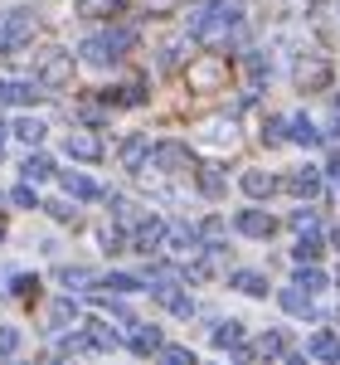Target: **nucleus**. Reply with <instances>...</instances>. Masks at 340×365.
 I'll return each mask as SVG.
<instances>
[{"mask_svg": "<svg viewBox=\"0 0 340 365\" xmlns=\"http://www.w3.org/2000/svg\"><path fill=\"white\" fill-rule=\"evenodd\" d=\"M78 10H83V15H92V20H112V15H122V10H127V0H78Z\"/></svg>", "mask_w": 340, "mask_h": 365, "instance_id": "obj_33", "label": "nucleus"}, {"mask_svg": "<svg viewBox=\"0 0 340 365\" xmlns=\"http://www.w3.org/2000/svg\"><path fill=\"white\" fill-rule=\"evenodd\" d=\"M15 137V127H5V122H0V151H5V141Z\"/></svg>", "mask_w": 340, "mask_h": 365, "instance_id": "obj_49", "label": "nucleus"}, {"mask_svg": "<svg viewBox=\"0 0 340 365\" xmlns=\"http://www.w3.org/2000/svg\"><path fill=\"white\" fill-rule=\"evenodd\" d=\"M15 351H20V331L0 322V356H15Z\"/></svg>", "mask_w": 340, "mask_h": 365, "instance_id": "obj_45", "label": "nucleus"}, {"mask_svg": "<svg viewBox=\"0 0 340 365\" xmlns=\"http://www.w3.org/2000/svg\"><path fill=\"white\" fill-rule=\"evenodd\" d=\"M292 282H302V287H312V292H321L326 287V273L316 268V263H297V278Z\"/></svg>", "mask_w": 340, "mask_h": 365, "instance_id": "obj_39", "label": "nucleus"}, {"mask_svg": "<svg viewBox=\"0 0 340 365\" xmlns=\"http://www.w3.org/2000/svg\"><path fill=\"white\" fill-rule=\"evenodd\" d=\"M166 234H170V225H166V220H156V215H146L142 225L132 229V253H146V258H156V253H166Z\"/></svg>", "mask_w": 340, "mask_h": 365, "instance_id": "obj_11", "label": "nucleus"}, {"mask_svg": "<svg viewBox=\"0 0 340 365\" xmlns=\"http://www.w3.org/2000/svg\"><path fill=\"white\" fill-rule=\"evenodd\" d=\"M151 166L161 175H185V170H195V156H190L185 141H156L151 146Z\"/></svg>", "mask_w": 340, "mask_h": 365, "instance_id": "obj_8", "label": "nucleus"}, {"mask_svg": "<svg viewBox=\"0 0 340 365\" xmlns=\"http://www.w3.org/2000/svg\"><path fill=\"white\" fill-rule=\"evenodd\" d=\"M287 5H292V10H312L316 0H287Z\"/></svg>", "mask_w": 340, "mask_h": 365, "instance_id": "obj_50", "label": "nucleus"}, {"mask_svg": "<svg viewBox=\"0 0 340 365\" xmlns=\"http://www.w3.org/2000/svg\"><path fill=\"white\" fill-rule=\"evenodd\" d=\"M122 336H117L107 322H78L73 331L58 336V356H112Z\"/></svg>", "mask_w": 340, "mask_h": 365, "instance_id": "obj_3", "label": "nucleus"}, {"mask_svg": "<svg viewBox=\"0 0 340 365\" xmlns=\"http://www.w3.org/2000/svg\"><path fill=\"white\" fill-rule=\"evenodd\" d=\"M331 78H336L331 58L316 54V49L312 54H297V63H292V83H297V93H326Z\"/></svg>", "mask_w": 340, "mask_h": 365, "instance_id": "obj_6", "label": "nucleus"}, {"mask_svg": "<svg viewBox=\"0 0 340 365\" xmlns=\"http://www.w3.org/2000/svg\"><path fill=\"white\" fill-rule=\"evenodd\" d=\"M238 185H243V195H248V200H272L277 190H287L272 170H243V175H238Z\"/></svg>", "mask_w": 340, "mask_h": 365, "instance_id": "obj_19", "label": "nucleus"}, {"mask_svg": "<svg viewBox=\"0 0 340 365\" xmlns=\"http://www.w3.org/2000/svg\"><path fill=\"white\" fill-rule=\"evenodd\" d=\"M180 5H185V0H146V15H156V20H161V15H175Z\"/></svg>", "mask_w": 340, "mask_h": 365, "instance_id": "obj_46", "label": "nucleus"}, {"mask_svg": "<svg viewBox=\"0 0 340 365\" xmlns=\"http://www.w3.org/2000/svg\"><path fill=\"white\" fill-rule=\"evenodd\" d=\"M228 287H238L243 297H267V278L253 273V268H233L228 273Z\"/></svg>", "mask_w": 340, "mask_h": 365, "instance_id": "obj_27", "label": "nucleus"}, {"mask_svg": "<svg viewBox=\"0 0 340 365\" xmlns=\"http://www.w3.org/2000/svg\"><path fill=\"white\" fill-rule=\"evenodd\" d=\"M282 185H287V195H297V200H316V195H321V185H326V170H321V166H297Z\"/></svg>", "mask_w": 340, "mask_h": 365, "instance_id": "obj_16", "label": "nucleus"}, {"mask_svg": "<svg viewBox=\"0 0 340 365\" xmlns=\"http://www.w3.org/2000/svg\"><path fill=\"white\" fill-rule=\"evenodd\" d=\"M161 361H170V365H195V351H190V346H166V351H161Z\"/></svg>", "mask_w": 340, "mask_h": 365, "instance_id": "obj_44", "label": "nucleus"}, {"mask_svg": "<svg viewBox=\"0 0 340 365\" xmlns=\"http://www.w3.org/2000/svg\"><path fill=\"white\" fill-rule=\"evenodd\" d=\"M185 49H190V39H170V44H161V73H175V68L185 63Z\"/></svg>", "mask_w": 340, "mask_h": 365, "instance_id": "obj_35", "label": "nucleus"}, {"mask_svg": "<svg viewBox=\"0 0 340 365\" xmlns=\"http://www.w3.org/2000/svg\"><path fill=\"white\" fill-rule=\"evenodd\" d=\"M243 68H248V78H253V83L272 78V58L262 54V49H248V54H243Z\"/></svg>", "mask_w": 340, "mask_h": 365, "instance_id": "obj_36", "label": "nucleus"}, {"mask_svg": "<svg viewBox=\"0 0 340 365\" xmlns=\"http://www.w3.org/2000/svg\"><path fill=\"white\" fill-rule=\"evenodd\" d=\"M190 93H224L228 83V58L224 54H199L190 58Z\"/></svg>", "mask_w": 340, "mask_h": 365, "instance_id": "obj_7", "label": "nucleus"}, {"mask_svg": "<svg viewBox=\"0 0 340 365\" xmlns=\"http://www.w3.org/2000/svg\"><path fill=\"white\" fill-rule=\"evenodd\" d=\"M15 205H20V210H44V205H39V195H34V180H25V185H15Z\"/></svg>", "mask_w": 340, "mask_h": 365, "instance_id": "obj_42", "label": "nucleus"}, {"mask_svg": "<svg viewBox=\"0 0 340 365\" xmlns=\"http://www.w3.org/2000/svg\"><path fill=\"white\" fill-rule=\"evenodd\" d=\"M151 297H156L166 312H175V317H195V297H190L180 282H161V287H151Z\"/></svg>", "mask_w": 340, "mask_h": 365, "instance_id": "obj_20", "label": "nucleus"}, {"mask_svg": "<svg viewBox=\"0 0 340 365\" xmlns=\"http://www.w3.org/2000/svg\"><path fill=\"white\" fill-rule=\"evenodd\" d=\"M243 15H248L243 0H199L195 15H190V39L204 49H219L243 29Z\"/></svg>", "mask_w": 340, "mask_h": 365, "instance_id": "obj_1", "label": "nucleus"}, {"mask_svg": "<svg viewBox=\"0 0 340 365\" xmlns=\"http://www.w3.org/2000/svg\"><path fill=\"white\" fill-rule=\"evenodd\" d=\"M10 292H15V297H34V292H39V278H29V273H15V282H10Z\"/></svg>", "mask_w": 340, "mask_h": 365, "instance_id": "obj_43", "label": "nucleus"}, {"mask_svg": "<svg viewBox=\"0 0 340 365\" xmlns=\"http://www.w3.org/2000/svg\"><path fill=\"white\" fill-rule=\"evenodd\" d=\"M209 341H214V351H233V356H238V351L248 346V331H243V322H233V317H228V322H214Z\"/></svg>", "mask_w": 340, "mask_h": 365, "instance_id": "obj_21", "label": "nucleus"}, {"mask_svg": "<svg viewBox=\"0 0 340 365\" xmlns=\"http://www.w3.org/2000/svg\"><path fill=\"white\" fill-rule=\"evenodd\" d=\"M44 210H49V215H54L58 225H78V210H73V205H68V200H49V205H44Z\"/></svg>", "mask_w": 340, "mask_h": 365, "instance_id": "obj_41", "label": "nucleus"}, {"mask_svg": "<svg viewBox=\"0 0 340 365\" xmlns=\"http://www.w3.org/2000/svg\"><path fill=\"white\" fill-rule=\"evenodd\" d=\"M282 141H292L287 137V117H267L262 122V146H282Z\"/></svg>", "mask_w": 340, "mask_h": 365, "instance_id": "obj_38", "label": "nucleus"}, {"mask_svg": "<svg viewBox=\"0 0 340 365\" xmlns=\"http://www.w3.org/2000/svg\"><path fill=\"white\" fill-rule=\"evenodd\" d=\"M316 225H321V215L312 210V200H307L302 210H292V229H297V234H302V229H316Z\"/></svg>", "mask_w": 340, "mask_h": 365, "instance_id": "obj_40", "label": "nucleus"}, {"mask_svg": "<svg viewBox=\"0 0 340 365\" xmlns=\"http://www.w3.org/2000/svg\"><path fill=\"white\" fill-rule=\"evenodd\" d=\"M44 132H49V127H44V122H34V117H20V122H15V137L25 141V146H39Z\"/></svg>", "mask_w": 340, "mask_h": 365, "instance_id": "obj_37", "label": "nucleus"}, {"mask_svg": "<svg viewBox=\"0 0 340 365\" xmlns=\"http://www.w3.org/2000/svg\"><path fill=\"white\" fill-rule=\"evenodd\" d=\"M63 156H68V161H102L107 146H102L97 132H68V137H63Z\"/></svg>", "mask_w": 340, "mask_h": 365, "instance_id": "obj_15", "label": "nucleus"}, {"mask_svg": "<svg viewBox=\"0 0 340 365\" xmlns=\"http://www.w3.org/2000/svg\"><path fill=\"white\" fill-rule=\"evenodd\" d=\"M151 146H156V141L146 137V132H132V137H122V146H117V161H122V170L142 175V170L151 166Z\"/></svg>", "mask_w": 340, "mask_h": 365, "instance_id": "obj_12", "label": "nucleus"}, {"mask_svg": "<svg viewBox=\"0 0 340 365\" xmlns=\"http://www.w3.org/2000/svg\"><path fill=\"white\" fill-rule=\"evenodd\" d=\"M49 93L39 78H0V103L5 108H34V103H44Z\"/></svg>", "mask_w": 340, "mask_h": 365, "instance_id": "obj_10", "label": "nucleus"}, {"mask_svg": "<svg viewBox=\"0 0 340 365\" xmlns=\"http://www.w3.org/2000/svg\"><path fill=\"white\" fill-rule=\"evenodd\" d=\"M287 137L297 141V146H307V151H312V146H321V141H326V132H321L312 117L302 113V117H292V122H287Z\"/></svg>", "mask_w": 340, "mask_h": 365, "instance_id": "obj_26", "label": "nucleus"}, {"mask_svg": "<svg viewBox=\"0 0 340 365\" xmlns=\"http://www.w3.org/2000/svg\"><path fill=\"white\" fill-rule=\"evenodd\" d=\"M58 185H63L68 200H107V190L92 175H83V170H58Z\"/></svg>", "mask_w": 340, "mask_h": 365, "instance_id": "obj_18", "label": "nucleus"}, {"mask_svg": "<svg viewBox=\"0 0 340 365\" xmlns=\"http://www.w3.org/2000/svg\"><path fill=\"white\" fill-rule=\"evenodd\" d=\"M132 44H137V34L127 25H112V29L87 34L83 44H78V58H83L87 68H112V63H122V58L132 54Z\"/></svg>", "mask_w": 340, "mask_h": 365, "instance_id": "obj_2", "label": "nucleus"}, {"mask_svg": "<svg viewBox=\"0 0 340 365\" xmlns=\"http://www.w3.org/2000/svg\"><path fill=\"white\" fill-rule=\"evenodd\" d=\"M107 108H142L146 103V83H117V88H102L97 93Z\"/></svg>", "mask_w": 340, "mask_h": 365, "instance_id": "obj_23", "label": "nucleus"}, {"mask_svg": "<svg viewBox=\"0 0 340 365\" xmlns=\"http://www.w3.org/2000/svg\"><path fill=\"white\" fill-rule=\"evenodd\" d=\"M29 73H34L44 88H68L73 83V54L58 49V44H44V49L29 54Z\"/></svg>", "mask_w": 340, "mask_h": 365, "instance_id": "obj_5", "label": "nucleus"}, {"mask_svg": "<svg viewBox=\"0 0 340 365\" xmlns=\"http://www.w3.org/2000/svg\"><path fill=\"white\" fill-rule=\"evenodd\" d=\"M20 175L39 185V180H49V175H54V161H49V156H39V151H29V156H25V166H20Z\"/></svg>", "mask_w": 340, "mask_h": 365, "instance_id": "obj_32", "label": "nucleus"}, {"mask_svg": "<svg viewBox=\"0 0 340 365\" xmlns=\"http://www.w3.org/2000/svg\"><path fill=\"white\" fill-rule=\"evenodd\" d=\"M127 351H132V356H161V351H166L161 327H151V322H127Z\"/></svg>", "mask_w": 340, "mask_h": 365, "instance_id": "obj_13", "label": "nucleus"}, {"mask_svg": "<svg viewBox=\"0 0 340 365\" xmlns=\"http://www.w3.org/2000/svg\"><path fill=\"white\" fill-rule=\"evenodd\" d=\"M54 278H58V287H68V292H87V287H97L102 273H92V268H83V263H63Z\"/></svg>", "mask_w": 340, "mask_h": 365, "instance_id": "obj_24", "label": "nucleus"}, {"mask_svg": "<svg viewBox=\"0 0 340 365\" xmlns=\"http://www.w3.org/2000/svg\"><path fill=\"white\" fill-rule=\"evenodd\" d=\"M195 185H199V195H209V200H219L224 195V170L219 166H195Z\"/></svg>", "mask_w": 340, "mask_h": 365, "instance_id": "obj_30", "label": "nucleus"}, {"mask_svg": "<svg viewBox=\"0 0 340 365\" xmlns=\"http://www.w3.org/2000/svg\"><path fill=\"white\" fill-rule=\"evenodd\" d=\"M34 29H39V15L29 5L5 10L0 15V58H20L29 49V39H34Z\"/></svg>", "mask_w": 340, "mask_h": 365, "instance_id": "obj_4", "label": "nucleus"}, {"mask_svg": "<svg viewBox=\"0 0 340 365\" xmlns=\"http://www.w3.org/2000/svg\"><path fill=\"white\" fill-rule=\"evenodd\" d=\"M326 137H340V93L331 98V132H326Z\"/></svg>", "mask_w": 340, "mask_h": 365, "instance_id": "obj_47", "label": "nucleus"}, {"mask_svg": "<svg viewBox=\"0 0 340 365\" xmlns=\"http://www.w3.org/2000/svg\"><path fill=\"white\" fill-rule=\"evenodd\" d=\"M307 356H312V361H340V336L336 331H316V336L307 341Z\"/></svg>", "mask_w": 340, "mask_h": 365, "instance_id": "obj_28", "label": "nucleus"}, {"mask_svg": "<svg viewBox=\"0 0 340 365\" xmlns=\"http://www.w3.org/2000/svg\"><path fill=\"white\" fill-rule=\"evenodd\" d=\"M0 239H5V225H0Z\"/></svg>", "mask_w": 340, "mask_h": 365, "instance_id": "obj_52", "label": "nucleus"}, {"mask_svg": "<svg viewBox=\"0 0 340 365\" xmlns=\"http://www.w3.org/2000/svg\"><path fill=\"white\" fill-rule=\"evenodd\" d=\"M209 244L199 239V225H170V234H166V253H175L180 263H190L195 253H204Z\"/></svg>", "mask_w": 340, "mask_h": 365, "instance_id": "obj_14", "label": "nucleus"}, {"mask_svg": "<svg viewBox=\"0 0 340 365\" xmlns=\"http://www.w3.org/2000/svg\"><path fill=\"white\" fill-rule=\"evenodd\" d=\"M238 356H243V361H253V356H257V361H292L297 351H292V341H287L282 327H272V331H262L253 346H243Z\"/></svg>", "mask_w": 340, "mask_h": 365, "instance_id": "obj_9", "label": "nucleus"}, {"mask_svg": "<svg viewBox=\"0 0 340 365\" xmlns=\"http://www.w3.org/2000/svg\"><path fill=\"white\" fill-rule=\"evenodd\" d=\"M321 253H326V244H321V234H316V229H302V239H297V249H292V258H297V263H316Z\"/></svg>", "mask_w": 340, "mask_h": 365, "instance_id": "obj_31", "label": "nucleus"}, {"mask_svg": "<svg viewBox=\"0 0 340 365\" xmlns=\"http://www.w3.org/2000/svg\"><path fill=\"white\" fill-rule=\"evenodd\" d=\"M78 327V302H73V292L68 297H58L54 307H49V336H63V331H73Z\"/></svg>", "mask_w": 340, "mask_h": 365, "instance_id": "obj_22", "label": "nucleus"}, {"mask_svg": "<svg viewBox=\"0 0 340 365\" xmlns=\"http://www.w3.org/2000/svg\"><path fill=\"white\" fill-rule=\"evenodd\" d=\"M336 292H340V273H336Z\"/></svg>", "mask_w": 340, "mask_h": 365, "instance_id": "obj_51", "label": "nucleus"}, {"mask_svg": "<svg viewBox=\"0 0 340 365\" xmlns=\"http://www.w3.org/2000/svg\"><path fill=\"white\" fill-rule=\"evenodd\" d=\"M233 229H238L243 239H272V234H277V220H272L267 210H238V215H233Z\"/></svg>", "mask_w": 340, "mask_h": 365, "instance_id": "obj_17", "label": "nucleus"}, {"mask_svg": "<svg viewBox=\"0 0 340 365\" xmlns=\"http://www.w3.org/2000/svg\"><path fill=\"white\" fill-rule=\"evenodd\" d=\"M97 287H102V292H117V297H127V292H146V278H132V273H102Z\"/></svg>", "mask_w": 340, "mask_h": 365, "instance_id": "obj_29", "label": "nucleus"}, {"mask_svg": "<svg viewBox=\"0 0 340 365\" xmlns=\"http://www.w3.org/2000/svg\"><path fill=\"white\" fill-rule=\"evenodd\" d=\"M326 175H331V185H336V190H340V151H336V156H331V166H326Z\"/></svg>", "mask_w": 340, "mask_h": 365, "instance_id": "obj_48", "label": "nucleus"}, {"mask_svg": "<svg viewBox=\"0 0 340 365\" xmlns=\"http://www.w3.org/2000/svg\"><path fill=\"white\" fill-rule=\"evenodd\" d=\"M282 312H292V317H312L316 312V292L312 287H302V282H292V287H282Z\"/></svg>", "mask_w": 340, "mask_h": 365, "instance_id": "obj_25", "label": "nucleus"}, {"mask_svg": "<svg viewBox=\"0 0 340 365\" xmlns=\"http://www.w3.org/2000/svg\"><path fill=\"white\" fill-rule=\"evenodd\" d=\"M199 239L209 244V249H219L228 239V220H219V215H209V220H199Z\"/></svg>", "mask_w": 340, "mask_h": 365, "instance_id": "obj_34", "label": "nucleus"}]
</instances>
